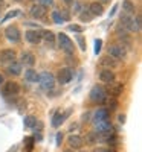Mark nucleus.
Returning a JSON list of instances; mask_svg holds the SVG:
<instances>
[{"label":"nucleus","mask_w":142,"mask_h":152,"mask_svg":"<svg viewBox=\"0 0 142 152\" xmlns=\"http://www.w3.org/2000/svg\"><path fill=\"white\" fill-rule=\"evenodd\" d=\"M89 97L95 104H102L107 99V91H106V88L102 87V85H95L92 90H90Z\"/></svg>","instance_id":"nucleus-1"},{"label":"nucleus","mask_w":142,"mask_h":152,"mask_svg":"<svg viewBox=\"0 0 142 152\" xmlns=\"http://www.w3.org/2000/svg\"><path fill=\"white\" fill-rule=\"evenodd\" d=\"M38 84H40V87L43 88V90L49 91V90H52L54 85H55V79H54V76L50 75L49 72H43L38 75Z\"/></svg>","instance_id":"nucleus-2"},{"label":"nucleus","mask_w":142,"mask_h":152,"mask_svg":"<svg viewBox=\"0 0 142 152\" xmlns=\"http://www.w3.org/2000/svg\"><path fill=\"white\" fill-rule=\"evenodd\" d=\"M57 40H58L60 49H63L67 55H72V53H73V43H72V40H70L66 34H58Z\"/></svg>","instance_id":"nucleus-3"},{"label":"nucleus","mask_w":142,"mask_h":152,"mask_svg":"<svg viewBox=\"0 0 142 152\" xmlns=\"http://www.w3.org/2000/svg\"><path fill=\"white\" fill-rule=\"evenodd\" d=\"M127 55V50L124 47V44H110L109 46V56L115 58V59H122Z\"/></svg>","instance_id":"nucleus-4"},{"label":"nucleus","mask_w":142,"mask_h":152,"mask_svg":"<svg viewBox=\"0 0 142 152\" xmlns=\"http://www.w3.org/2000/svg\"><path fill=\"white\" fill-rule=\"evenodd\" d=\"M72 76H73V73H72L70 69H61V70L58 72V75H57V81H58L61 85H66V84L70 82Z\"/></svg>","instance_id":"nucleus-5"},{"label":"nucleus","mask_w":142,"mask_h":152,"mask_svg":"<svg viewBox=\"0 0 142 152\" xmlns=\"http://www.w3.org/2000/svg\"><path fill=\"white\" fill-rule=\"evenodd\" d=\"M20 93V85L14 81H11V82H6L5 87H3V94L5 96H16Z\"/></svg>","instance_id":"nucleus-6"},{"label":"nucleus","mask_w":142,"mask_h":152,"mask_svg":"<svg viewBox=\"0 0 142 152\" xmlns=\"http://www.w3.org/2000/svg\"><path fill=\"white\" fill-rule=\"evenodd\" d=\"M5 34H6V38H8L9 41H12V43H18L20 41V31H18V28L8 26L6 31H5Z\"/></svg>","instance_id":"nucleus-7"},{"label":"nucleus","mask_w":142,"mask_h":152,"mask_svg":"<svg viewBox=\"0 0 142 152\" xmlns=\"http://www.w3.org/2000/svg\"><path fill=\"white\" fill-rule=\"evenodd\" d=\"M99 79L104 84H113L115 82V73L109 69H104V70L99 72Z\"/></svg>","instance_id":"nucleus-8"},{"label":"nucleus","mask_w":142,"mask_h":152,"mask_svg":"<svg viewBox=\"0 0 142 152\" xmlns=\"http://www.w3.org/2000/svg\"><path fill=\"white\" fill-rule=\"evenodd\" d=\"M24 37H26V40L31 44H38L41 41V32L40 31H28L24 34Z\"/></svg>","instance_id":"nucleus-9"},{"label":"nucleus","mask_w":142,"mask_h":152,"mask_svg":"<svg viewBox=\"0 0 142 152\" xmlns=\"http://www.w3.org/2000/svg\"><path fill=\"white\" fill-rule=\"evenodd\" d=\"M16 59V52L12 49H5L0 52V62H12Z\"/></svg>","instance_id":"nucleus-10"},{"label":"nucleus","mask_w":142,"mask_h":152,"mask_svg":"<svg viewBox=\"0 0 142 152\" xmlns=\"http://www.w3.org/2000/svg\"><path fill=\"white\" fill-rule=\"evenodd\" d=\"M67 143H69V146L72 149H80V148H83L84 140H83V137H80V135H69Z\"/></svg>","instance_id":"nucleus-11"},{"label":"nucleus","mask_w":142,"mask_h":152,"mask_svg":"<svg viewBox=\"0 0 142 152\" xmlns=\"http://www.w3.org/2000/svg\"><path fill=\"white\" fill-rule=\"evenodd\" d=\"M109 117H110L109 110L101 108V110H98V111L95 113V123L98 125V123H102V122H107V120H109Z\"/></svg>","instance_id":"nucleus-12"},{"label":"nucleus","mask_w":142,"mask_h":152,"mask_svg":"<svg viewBox=\"0 0 142 152\" xmlns=\"http://www.w3.org/2000/svg\"><path fill=\"white\" fill-rule=\"evenodd\" d=\"M69 114H70V110L66 111V113H57L55 116H54V119H52V126H54V128H58V126L64 122V119L69 116Z\"/></svg>","instance_id":"nucleus-13"},{"label":"nucleus","mask_w":142,"mask_h":152,"mask_svg":"<svg viewBox=\"0 0 142 152\" xmlns=\"http://www.w3.org/2000/svg\"><path fill=\"white\" fill-rule=\"evenodd\" d=\"M99 64H101L102 67H106V69L112 70V69H115L116 66H118V62H116V59L112 58V56H104V58H101Z\"/></svg>","instance_id":"nucleus-14"},{"label":"nucleus","mask_w":142,"mask_h":152,"mask_svg":"<svg viewBox=\"0 0 142 152\" xmlns=\"http://www.w3.org/2000/svg\"><path fill=\"white\" fill-rule=\"evenodd\" d=\"M44 14H46V8L41 5H34L31 8V15L34 18H41V17H44Z\"/></svg>","instance_id":"nucleus-15"},{"label":"nucleus","mask_w":142,"mask_h":152,"mask_svg":"<svg viewBox=\"0 0 142 152\" xmlns=\"http://www.w3.org/2000/svg\"><path fill=\"white\" fill-rule=\"evenodd\" d=\"M122 14H127V15H135V3L132 0H124L122 2Z\"/></svg>","instance_id":"nucleus-16"},{"label":"nucleus","mask_w":142,"mask_h":152,"mask_svg":"<svg viewBox=\"0 0 142 152\" xmlns=\"http://www.w3.org/2000/svg\"><path fill=\"white\" fill-rule=\"evenodd\" d=\"M89 12L92 15H102L104 14V8H102V5L99 2H93V3H90V6H89Z\"/></svg>","instance_id":"nucleus-17"},{"label":"nucleus","mask_w":142,"mask_h":152,"mask_svg":"<svg viewBox=\"0 0 142 152\" xmlns=\"http://www.w3.org/2000/svg\"><path fill=\"white\" fill-rule=\"evenodd\" d=\"M41 40H44L49 47H54V44H55V34L50 32V31H44V32H41Z\"/></svg>","instance_id":"nucleus-18"},{"label":"nucleus","mask_w":142,"mask_h":152,"mask_svg":"<svg viewBox=\"0 0 142 152\" xmlns=\"http://www.w3.org/2000/svg\"><path fill=\"white\" fill-rule=\"evenodd\" d=\"M141 15H138L136 18H133L130 23H128V26H127V29L130 31V32H139L141 31Z\"/></svg>","instance_id":"nucleus-19"},{"label":"nucleus","mask_w":142,"mask_h":152,"mask_svg":"<svg viewBox=\"0 0 142 152\" xmlns=\"http://www.w3.org/2000/svg\"><path fill=\"white\" fill-rule=\"evenodd\" d=\"M34 62H35L34 53H31V52H23L21 53V64L31 67V66H34Z\"/></svg>","instance_id":"nucleus-20"},{"label":"nucleus","mask_w":142,"mask_h":152,"mask_svg":"<svg viewBox=\"0 0 142 152\" xmlns=\"http://www.w3.org/2000/svg\"><path fill=\"white\" fill-rule=\"evenodd\" d=\"M24 79H26L28 82H38V73L37 70L34 69H29L24 72Z\"/></svg>","instance_id":"nucleus-21"},{"label":"nucleus","mask_w":142,"mask_h":152,"mask_svg":"<svg viewBox=\"0 0 142 152\" xmlns=\"http://www.w3.org/2000/svg\"><path fill=\"white\" fill-rule=\"evenodd\" d=\"M8 73L14 75V76L20 75V73H21V64H20V62H16V61H12V62H11V66L8 67Z\"/></svg>","instance_id":"nucleus-22"},{"label":"nucleus","mask_w":142,"mask_h":152,"mask_svg":"<svg viewBox=\"0 0 142 152\" xmlns=\"http://www.w3.org/2000/svg\"><path fill=\"white\" fill-rule=\"evenodd\" d=\"M24 126H26V128H34V126H37V117L26 116L24 117Z\"/></svg>","instance_id":"nucleus-23"},{"label":"nucleus","mask_w":142,"mask_h":152,"mask_svg":"<svg viewBox=\"0 0 142 152\" xmlns=\"http://www.w3.org/2000/svg\"><path fill=\"white\" fill-rule=\"evenodd\" d=\"M113 84H115V82H113ZM122 88H124V87H122V84H115V85H113V88H112V91H110V93H112V96H113V97H118V96L122 93Z\"/></svg>","instance_id":"nucleus-24"},{"label":"nucleus","mask_w":142,"mask_h":152,"mask_svg":"<svg viewBox=\"0 0 142 152\" xmlns=\"http://www.w3.org/2000/svg\"><path fill=\"white\" fill-rule=\"evenodd\" d=\"M92 14H90V12L89 11H83V12H80V18H81V21H90V20H92Z\"/></svg>","instance_id":"nucleus-25"},{"label":"nucleus","mask_w":142,"mask_h":152,"mask_svg":"<svg viewBox=\"0 0 142 152\" xmlns=\"http://www.w3.org/2000/svg\"><path fill=\"white\" fill-rule=\"evenodd\" d=\"M132 20H133L132 15H127V14H122L121 15V24H122V26H125V28L128 26V23H130Z\"/></svg>","instance_id":"nucleus-26"},{"label":"nucleus","mask_w":142,"mask_h":152,"mask_svg":"<svg viewBox=\"0 0 142 152\" xmlns=\"http://www.w3.org/2000/svg\"><path fill=\"white\" fill-rule=\"evenodd\" d=\"M34 142H35L34 137H26V138H24V146H26L28 151H31L34 148Z\"/></svg>","instance_id":"nucleus-27"},{"label":"nucleus","mask_w":142,"mask_h":152,"mask_svg":"<svg viewBox=\"0 0 142 152\" xmlns=\"http://www.w3.org/2000/svg\"><path fill=\"white\" fill-rule=\"evenodd\" d=\"M86 142H87L89 145H95V143L98 142V137H96L95 134H89V135L86 137Z\"/></svg>","instance_id":"nucleus-28"},{"label":"nucleus","mask_w":142,"mask_h":152,"mask_svg":"<svg viewBox=\"0 0 142 152\" xmlns=\"http://www.w3.org/2000/svg\"><path fill=\"white\" fill-rule=\"evenodd\" d=\"M58 14H60V17L63 18V21H64V20H69V18H70V14H69V11H67V9H61V11L58 12Z\"/></svg>","instance_id":"nucleus-29"},{"label":"nucleus","mask_w":142,"mask_h":152,"mask_svg":"<svg viewBox=\"0 0 142 152\" xmlns=\"http://www.w3.org/2000/svg\"><path fill=\"white\" fill-rule=\"evenodd\" d=\"M116 107H118V100H116L115 97H112V99L109 100V110L113 111V110H116Z\"/></svg>","instance_id":"nucleus-30"},{"label":"nucleus","mask_w":142,"mask_h":152,"mask_svg":"<svg viewBox=\"0 0 142 152\" xmlns=\"http://www.w3.org/2000/svg\"><path fill=\"white\" fill-rule=\"evenodd\" d=\"M76 41H78V44H80L81 50H86V40H84V37L78 35V37H76Z\"/></svg>","instance_id":"nucleus-31"},{"label":"nucleus","mask_w":142,"mask_h":152,"mask_svg":"<svg viewBox=\"0 0 142 152\" xmlns=\"http://www.w3.org/2000/svg\"><path fill=\"white\" fill-rule=\"evenodd\" d=\"M20 14V12L16 9V11H11V12H8V14L5 15V18H3V21H6V20H9V18H12V17H17Z\"/></svg>","instance_id":"nucleus-32"},{"label":"nucleus","mask_w":142,"mask_h":152,"mask_svg":"<svg viewBox=\"0 0 142 152\" xmlns=\"http://www.w3.org/2000/svg\"><path fill=\"white\" fill-rule=\"evenodd\" d=\"M81 8H83V3L81 2H75L73 3V12H75V14H80V12L83 11Z\"/></svg>","instance_id":"nucleus-33"},{"label":"nucleus","mask_w":142,"mask_h":152,"mask_svg":"<svg viewBox=\"0 0 142 152\" xmlns=\"http://www.w3.org/2000/svg\"><path fill=\"white\" fill-rule=\"evenodd\" d=\"M52 20H54L55 23H58V24H60V23H63V18L60 17L58 11H54V12H52Z\"/></svg>","instance_id":"nucleus-34"},{"label":"nucleus","mask_w":142,"mask_h":152,"mask_svg":"<svg viewBox=\"0 0 142 152\" xmlns=\"http://www.w3.org/2000/svg\"><path fill=\"white\" fill-rule=\"evenodd\" d=\"M69 31H73V32H78V34H81L84 29H83L81 26H78V24H70V26H69Z\"/></svg>","instance_id":"nucleus-35"},{"label":"nucleus","mask_w":142,"mask_h":152,"mask_svg":"<svg viewBox=\"0 0 142 152\" xmlns=\"http://www.w3.org/2000/svg\"><path fill=\"white\" fill-rule=\"evenodd\" d=\"M101 46H102V41L99 40H95V53H99V50H101Z\"/></svg>","instance_id":"nucleus-36"},{"label":"nucleus","mask_w":142,"mask_h":152,"mask_svg":"<svg viewBox=\"0 0 142 152\" xmlns=\"http://www.w3.org/2000/svg\"><path fill=\"white\" fill-rule=\"evenodd\" d=\"M40 2H41L40 5H41V6H44V8H46V6H52V5H54V0H40Z\"/></svg>","instance_id":"nucleus-37"},{"label":"nucleus","mask_w":142,"mask_h":152,"mask_svg":"<svg viewBox=\"0 0 142 152\" xmlns=\"http://www.w3.org/2000/svg\"><path fill=\"white\" fill-rule=\"evenodd\" d=\"M61 142H63V134H57V145L60 146Z\"/></svg>","instance_id":"nucleus-38"},{"label":"nucleus","mask_w":142,"mask_h":152,"mask_svg":"<svg viewBox=\"0 0 142 152\" xmlns=\"http://www.w3.org/2000/svg\"><path fill=\"white\" fill-rule=\"evenodd\" d=\"M119 122H121V123L125 122V116H124V114H119Z\"/></svg>","instance_id":"nucleus-39"},{"label":"nucleus","mask_w":142,"mask_h":152,"mask_svg":"<svg viewBox=\"0 0 142 152\" xmlns=\"http://www.w3.org/2000/svg\"><path fill=\"white\" fill-rule=\"evenodd\" d=\"M96 152H115V151H110V149H98Z\"/></svg>","instance_id":"nucleus-40"},{"label":"nucleus","mask_w":142,"mask_h":152,"mask_svg":"<svg viewBox=\"0 0 142 152\" xmlns=\"http://www.w3.org/2000/svg\"><path fill=\"white\" fill-rule=\"evenodd\" d=\"M64 3H66V5H72L73 0H64Z\"/></svg>","instance_id":"nucleus-41"},{"label":"nucleus","mask_w":142,"mask_h":152,"mask_svg":"<svg viewBox=\"0 0 142 152\" xmlns=\"http://www.w3.org/2000/svg\"><path fill=\"white\" fill-rule=\"evenodd\" d=\"M107 2H110V0H99V3L102 5V3H107Z\"/></svg>","instance_id":"nucleus-42"},{"label":"nucleus","mask_w":142,"mask_h":152,"mask_svg":"<svg viewBox=\"0 0 142 152\" xmlns=\"http://www.w3.org/2000/svg\"><path fill=\"white\" fill-rule=\"evenodd\" d=\"M2 82H3V76H2V75H0V84H2Z\"/></svg>","instance_id":"nucleus-43"},{"label":"nucleus","mask_w":142,"mask_h":152,"mask_svg":"<svg viewBox=\"0 0 142 152\" xmlns=\"http://www.w3.org/2000/svg\"><path fill=\"white\" fill-rule=\"evenodd\" d=\"M63 152H73L72 149H66V151H63Z\"/></svg>","instance_id":"nucleus-44"},{"label":"nucleus","mask_w":142,"mask_h":152,"mask_svg":"<svg viewBox=\"0 0 142 152\" xmlns=\"http://www.w3.org/2000/svg\"><path fill=\"white\" fill-rule=\"evenodd\" d=\"M16 2H21V0H16Z\"/></svg>","instance_id":"nucleus-45"}]
</instances>
